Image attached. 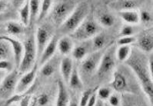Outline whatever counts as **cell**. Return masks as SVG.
I'll return each mask as SVG.
<instances>
[{"mask_svg": "<svg viewBox=\"0 0 153 106\" xmlns=\"http://www.w3.org/2000/svg\"><path fill=\"white\" fill-rule=\"evenodd\" d=\"M73 40L68 36H64L59 39L57 43V50L61 55L64 56H68L71 54L74 48Z\"/></svg>", "mask_w": 153, "mask_h": 106, "instance_id": "cell-18", "label": "cell"}, {"mask_svg": "<svg viewBox=\"0 0 153 106\" xmlns=\"http://www.w3.org/2000/svg\"><path fill=\"white\" fill-rule=\"evenodd\" d=\"M105 49L104 48L101 50L92 52L84 59L82 60L79 68H78L81 78L82 76L85 77V79L90 78L94 74L96 73L98 66Z\"/></svg>", "mask_w": 153, "mask_h": 106, "instance_id": "cell-6", "label": "cell"}, {"mask_svg": "<svg viewBox=\"0 0 153 106\" xmlns=\"http://www.w3.org/2000/svg\"><path fill=\"white\" fill-rule=\"evenodd\" d=\"M115 45H109L106 47L102 56L101 58L99 65L98 66L96 73L99 79H105L110 75H112L116 65Z\"/></svg>", "mask_w": 153, "mask_h": 106, "instance_id": "cell-5", "label": "cell"}, {"mask_svg": "<svg viewBox=\"0 0 153 106\" xmlns=\"http://www.w3.org/2000/svg\"><path fill=\"white\" fill-rule=\"evenodd\" d=\"M96 91V88H88V89L85 90L82 94L81 97H80L79 103V106H86L87 102H88V99L90 98L91 95L94 92Z\"/></svg>", "mask_w": 153, "mask_h": 106, "instance_id": "cell-34", "label": "cell"}, {"mask_svg": "<svg viewBox=\"0 0 153 106\" xmlns=\"http://www.w3.org/2000/svg\"><path fill=\"white\" fill-rule=\"evenodd\" d=\"M29 1V10H30V23L29 25H33L37 21L42 0H28Z\"/></svg>", "mask_w": 153, "mask_h": 106, "instance_id": "cell-23", "label": "cell"}, {"mask_svg": "<svg viewBox=\"0 0 153 106\" xmlns=\"http://www.w3.org/2000/svg\"><path fill=\"white\" fill-rule=\"evenodd\" d=\"M97 95H96V92H94L91 95L90 98L88 99V102H87L86 106H95L96 105V102H97Z\"/></svg>", "mask_w": 153, "mask_h": 106, "instance_id": "cell-39", "label": "cell"}, {"mask_svg": "<svg viewBox=\"0 0 153 106\" xmlns=\"http://www.w3.org/2000/svg\"><path fill=\"white\" fill-rule=\"evenodd\" d=\"M96 91H97V92H96L97 98L100 100L103 101V102L108 100L110 95L112 94L111 88H108V87H100Z\"/></svg>", "mask_w": 153, "mask_h": 106, "instance_id": "cell-31", "label": "cell"}, {"mask_svg": "<svg viewBox=\"0 0 153 106\" xmlns=\"http://www.w3.org/2000/svg\"><path fill=\"white\" fill-rule=\"evenodd\" d=\"M136 41V36H120L118 39L116 43L118 46L121 45H131V44L135 43Z\"/></svg>", "mask_w": 153, "mask_h": 106, "instance_id": "cell-33", "label": "cell"}, {"mask_svg": "<svg viewBox=\"0 0 153 106\" xmlns=\"http://www.w3.org/2000/svg\"><path fill=\"white\" fill-rule=\"evenodd\" d=\"M0 39L6 41L10 45L12 51H13L15 65L16 66V68H18L22 60V54H23V43L21 42L19 40L10 36H0Z\"/></svg>", "mask_w": 153, "mask_h": 106, "instance_id": "cell-12", "label": "cell"}, {"mask_svg": "<svg viewBox=\"0 0 153 106\" xmlns=\"http://www.w3.org/2000/svg\"><path fill=\"white\" fill-rule=\"evenodd\" d=\"M112 76V79L110 85L112 89L118 92H127L129 91L130 85L128 84V79L123 72L114 71Z\"/></svg>", "mask_w": 153, "mask_h": 106, "instance_id": "cell-13", "label": "cell"}, {"mask_svg": "<svg viewBox=\"0 0 153 106\" xmlns=\"http://www.w3.org/2000/svg\"><path fill=\"white\" fill-rule=\"evenodd\" d=\"M103 106H109V105H108V103H104V105Z\"/></svg>", "mask_w": 153, "mask_h": 106, "instance_id": "cell-48", "label": "cell"}, {"mask_svg": "<svg viewBox=\"0 0 153 106\" xmlns=\"http://www.w3.org/2000/svg\"><path fill=\"white\" fill-rule=\"evenodd\" d=\"M90 49H92V50L91 41L86 40V41L81 42V43L74 46L71 52L72 59L76 61H82L89 54V52H91Z\"/></svg>", "mask_w": 153, "mask_h": 106, "instance_id": "cell-15", "label": "cell"}, {"mask_svg": "<svg viewBox=\"0 0 153 106\" xmlns=\"http://www.w3.org/2000/svg\"><path fill=\"white\" fill-rule=\"evenodd\" d=\"M52 7V0H42L41 6H40L39 13L37 21L40 22L42 21L47 15L49 14V11Z\"/></svg>", "mask_w": 153, "mask_h": 106, "instance_id": "cell-29", "label": "cell"}, {"mask_svg": "<svg viewBox=\"0 0 153 106\" xmlns=\"http://www.w3.org/2000/svg\"><path fill=\"white\" fill-rule=\"evenodd\" d=\"M118 14L126 24L132 25L139 23V13L136 10H121Z\"/></svg>", "mask_w": 153, "mask_h": 106, "instance_id": "cell-20", "label": "cell"}, {"mask_svg": "<svg viewBox=\"0 0 153 106\" xmlns=\"http://www.w3.org/2000/svg\"><path fill=\"white\" fill-rule=\"evenodd\" d=\"M133 72L137 81L140 85V87L149 102L152 104L153 99V82L152 76H151L148 68L147 61H145L139 52H132L128 59L125 62Z\"/></svg>", "mask_w": 153, "mask_h": 106, "instance_id": "cell-1", "label": "cell"}, {"mask_svg": "<svg viewBox=\"0 0 153 106\" xmlns=\"http://www.w3.org/2000/svg\"><path fill=\"white\" fill-rule=\"evenodd\" d=\"M103 105H104V102H103V101H102V100H100V99H98L97 102H96L95 106H103Z\"/></svg>", "mask_w": 153, "mask_h": 106, "instance_id": "cell-44", "label": "cell"}, {"mask_svg": "<svg viewBox=\"0 0 153 106\" xmlns=\"http://www.w3.org/2000/svg\"><path fill=\"white\" fill-rule=\"evenodd\" d=\"M108 104L109 106H120L121 101L120 97L116 94H112L108 99Z\"/></svg>", "mask_w": 153, "mask_h": 106, "instance_id": "cell-38", "label": "cell"}, {"mask_svg": "<svg viewBox=\"0 0 153 106\" xmlns=\"http://www.w3.org/2000/svg\"><path fill=\"white\" fill-rule=\"evenodd\" d=\"M49 95L47 93H42L41 95L36 99V104L39 106H45L49 102Z\"/></svg>", "mask_w": 153, "mask_h": 106, "instance_id": "cell-36", "label": "cell"}, {"mask_svg": "<svg viewBox=\"0 0 153 106\" xmlns=\"http://www.w3.org/2000/svg\"><path fill=\"white\" fill-rule=\"evenodd\" d=\"M6 30L10 36H19L24 33V27L22 23L10 21L6 24Z\"/></svg>", "mask_w": 153, "mask_h": 106, "instance_id": "cell-25", "label": "cell"}, {"mask_svg": "<svg viewBox=\"0 0 153 106\" xmlns=\"http://www.w3.org/2000/svg\"><path fill=\"white\" fill-rule=\"evenodd\" d=\"M8 3L6 0H0V13H3L7 9Z\"/></svg>", "mask_w": 153, "mask_h": 106, "instance_id": "cell-41", "label": "cell"}, {"mask_svg": "<svg viewBox=\"0 0 153 106\" xmlns=\"http://www.w3.org/2000/svg\"><path fill=\"white\" fill-rule=\"evenodd\" d=\"M19 74L18 69H13L8 72L6 76L0 82V98L8 100L16 93L17 83L19 79Z\"/></svg>", "mask_w": 153, "mask_h": 106, "instance_id": "cell-8", "label": "cell"}, {"mask_svg": "<svg viewBox=\"0 0 153 106\" xmlns=\"http://www.w3.org/2000/svg\"><path fill=\"white\" fill-rule=\"evenodd\" d=\"M101 28L96 20L93 18V16L89 13L77 29L68 35V36L72 40L79 42L86 41L92 39L98 33H101Z\"/></svg>", "mask_w": 153, "mask_h": 106, "instance_id": "cell-3", "label": "cell"}, {"mask_svg": "<svg viewBox=\"0 0 153 106\" xmlns=\"http://www.w3.org/2000/svg\"><path fill=\"white\" fill-rule=\"evenodd\" d=\"M89 14V6L86 2H81L75 6L68 18L59 27L60 33L64 35H69L76 30L83 20Z\"/></svg>", "mask_w": 153, "mask_h": 106, "instance_id": "cell-2", "label": "cell"}, {"mask_svg": "<svg viewBox=\"0 0 153 106\" xmlns=\"http://www.w3.org/2000/svg\"><path fill=\"white\" fill-rule=\"evenodd\" d=\"M131 48L130 45H121L115 49V58L120 62H126L131 54Z\"/></svg>", "mask_w": 153, "mask_h": 106, "instance_id": "cell-22", "label": "cell"}, {"mask_svg": "<svg viewBox=\"0 0 153 106\" xmlns=\"http://www.w3.org/2000/svg\"><path fill=\"white\" fill-rule=\"evenodd\" d=\"M0 106H6V102H5V103H0Z\"/></svg>", "mask_w": 153, "mask_h": 106, "instance_id": "cell-47", "label": "cell"}, {"mask_svg": "<svg viewBox=\"0 0 153 106\" xmlns=\"http://www.w3.org/2000/svg\"><path fill=\"white\" fill-rule=\"evenodd\" d=\"M124 106H135V105H134L129 104V103H128V104H127V103L125 102L124 103Z\"/></svg>", "mask_w": 153, "mask_h": 106, "instance_id": "cell-45", "label": "cell"}, {"mask_svg": "<svg viewBox=\"0 0 153 106\" xmlns=\"http://www.w3.org/2000/svg\"><path fill=\"white\" fill-rule=\"evenodd\" d=\"M135 34V29L131 25L128 24H125L123 27L121 28L120 32H119V37L120 36H134Z\"/></svg>", "mask_w": 153, "mask_h": 106, "instance_id": "cell-35", "label": "cell"}, {"mask_svg": "<svg viewBox=\"0 0 153 106\" xmlns=\"http://www.w3.org/2000/svg\"><path fill=\"white\" fill-rule=\"evenodd\" d=\"M13 56V51L11 46L7 42L0 39V61L9 60Z\"/></svg>", "mask_w": 153, "mask_h": 106, "instance_id": "cell-27", "label": "cell"}, {"mask_svg": "<svg viewBox=\"0 0 153 106\" xmlns=\"http://www.w3.org/2000/svg\"><path fill=\"white\" fill-rule=\"evenodd\" d=\"M137 48L142 52L144 53H151L153 49V36L152 29H147L136 37L135 41Z\"/></svg>", "mask_w": 153, "mask_h": 106, "instance_id": "cell-11", "label": "cell"}, {"mask_svg": "<svg viewBox=\"0 0 153 106\" xmlns=\"http://www.w3.org/2000/svg\"><path fill=\"white\" fill-rule=\"evenodd\" d=\"M98 23L101 27L110 28L115 24V19L113 16L109 13H103L99 16Z\"/></svg>", "mask_w": 153, "mask_h": 106, "instance_id": "cell-30", "label": "cell"}, {"mask_svg": "<svg viewBox=\"0 0 153 106\" xmlns=\"http://www.w3.org/2000/svg\"><path fill=\"white\" fill-rule=\"evenodd\" d=\"M26 1L27 0H11L13 6L15 8H18V9L22 7Z\"/></svg>", "mask_w": 153, "mask_h": 106, "instance_id": "cell-40", "label": "cell"}, {"mask_svg": "<svg viewBox=\"0 0 153 106\" xmlns=\"http://www.w3.org/2000/svg\"><path fill=\"white\" fill-rule=\"evenodd\" d=\"M68 106H79V103L77 99L73 98V99H70Z\"/></svg>", "mask_w": 153, "mask_h": 106, "instance_id": "cell-42", "label": "cell"}, {"mask_svg": "<svg viewBox=\"0 0 153 106\" xmlns=\"http://www.w3.org/2000/svg\"><path fill=\"white\" fill-rule=\"evenodd\" d=\"M57 97L55 106H68L70 100V95L65 83L62 80H59L57 82Z\"/></svg>", "mask_w": 153, "mask_h": 106, "instance_id": "cell-16", "label": "cell"}, {"mask_svg": "<svg viewBox=\"0 0 153 106\" xmlns=\"http://www.w3.org/2000/svg\"><path fill=\"white\" fill-rule=\"evenodd\" d=\"M8 72H4V71H0V82L2 81V79H4V77L6 76V75Z\"/></svg>", "mask_w": 153, "mask_h": 106, "instance_id": "cell-43", "label": "cell"}, {"mask_svg": "<svg viewBox=\"0 0 153 106\" xmlns=\"http://www.w3.org/2000/svg\"><path fill=\"white\" fill-rule=\"evenodd\" d=\"M53 58H52L50 60H49L48 62L44 63L43 65H41L42 68L40 72H41L42 76H44V77H50L56 72L57 63H56V60L54 59Z\"/></svg>", "mask_w": 153, "mask_h": 106, "instance_id": "cell-24", "label": "cell"}, {"mask_svg": "<svg viewBox=\"0 0 153 106\" xmlns=\"http://www.w3.org/2000/svg\"><path fill=\"white\" fill-rule=\"evenodd\" d=\"M19 18L21 23L25 26H28L30 23V10L29 1H26L23 6L19 8Z\"/></svg>", "mask_w": 153, "mask_h": 106, "instance_id": "cell-28", "label": "cell"}, {"mask_svg": "<svg viewBox=\"0 0 153 106\" xmlns=\"http://www.w3.org/2000/svg\"><path fill=\"white\" fill-rule=\"evenodd\" d=\"M105 43H106V36L102 33H98L94 37H92L91 40L92 52L104 49Z\"/></svg>", "mask_w": 153, "mask_h": 106, "instance_id": "cell-26", "label": "cell"}, {"mask_svg": "<svg viewBox=\"0 0 153 106\" xmlns=\"http://www.w3.org/2000/svg\"><path fill=\"white\" fill-rule=\"evenodd\" d=\"M143 2V0H120L112 3V7L117 9L118 12L121 10H135Z\"/></svg>", "mask_w": 153, "mask_h": 106, "instance_id": "cell-19", "label": "cell"}, {"mask_svg": "<svg viewBox=\"0 0 153 106\" xmlns=\"http://www.w3.org/2000/svg\"><path fill=\"white\" fill-rule=\"evenodd\" d=\"M6 106H17L16 103H13V104H10L9 105H6Z\"/></svg>", "mask_w": 153, "mask_h": 106, "instance_id": "cell-46", "label": "cell"}, {"mask_svg": "<svg viewBox=\"0 0 153 106\" xmlns=\"http://www.w3.org/2000/svg\"><path fill=\"white\" fill-rule=\"evenodd\" d=\"M13 69V63L9 60H2L0 61V71L9 72Z\"/></svg>", "mask_w": 153, "mask_h": 106, "instance_id": "cell-37", "label": "cell"}, {"mask_svg": "<svg viewBox=\"0 0 153 106\" xmlns=\"http://www.w3.org/2000/svg\"><path fill=\"white\" fill-rule=\"evenodd\" d=\"M37 71H38V65L36 63L30 70L23 73V75L19 77L16 88V94L21 95L33 85L36 79Z\"/></svg>", "mask_w": 153, "mask_h": 106, "instance_id": "cell-10", "label": "cell"}, {"mask_svg": "<svg viewBox=\"0 0 153 106\" xmlns=\"http://www.w3.org/2000/svg\"><path fill=\"white\" fill-rule=\"evenodd\" d=\"M58 40H59L58 36H56V35L53 36L50 41L49 42V43L47 44L46 46L45 47V49H43L41 56L38 59L40 65H42L44 63H45L46 62L50 60L52 58L54 57L56 50H57Z\"/></svg>", "mask_w": 153, "mask_h": 106, "instance_id": "cell-14", "label": "cell"}, {"mask_svg": "<svg viewBox=\"0 0 153 106\" xmlns=\"http://www.w3.org/2000/svg\"><path fill=\"white\" fill-rule=\"evenodd\" d=\"M67 84H68L69 87L73 90H81L82 88V80L79 72L78 68L76 66L74 67L72 75H71L69 80H68Z\"/></svg>", "mask_w": 153, "mask_h": 106, "instance_id": "cell-21", "label": "cell"}, {"mask_svg": "<svg viewBox=\"0 0 153 106\" xmlns=\"http://www.w3.org/2000/svg\"><path fill=\"white\" fill-rule=\"evenodd\" d=\"M76 5L70 0H63L59 2L52 7L51 19L56 26L59 27L71 14Z\"/></svg>", "mask_w": 153, "mask_h": 106, "instance_id": "cell-7", "label": "cell"}, {"mask_svg": "<svg viewBox=\"0 0 153 106\" xmlns=\"http://www.w3.org/2000/svg\"><path fill=\"white\" fill-rule=\"evenodd\" d=\"M37 59V50H36L35 36L33 35L29 36L23 42V54L19 68H17L20 73H25L30 70L36 64Z\"/></svg>", "mask_w": 153, "mask_h": 106, "instance_id": "cell-4", "label": "cell"}, {"mask_svg": "<svg viewBox=\"0 0 153 106\" xmlns=\"http://www.w3.org/2000/svg\"><path fill=\"white\" fill-rule=\"evenodd\" d=\"M139 22L145 25H150L152 23V15L147 10H142L139 13Z\"/></svg>", "mask_w": 153, "mask_h": 106, "instance_id": "cell-32", "label": "cell"}, {"mask_svg": "<svg viewBox=\"0 0 153 106\" xmlns=\"http://www.w3.org/2000/svg\"><path fill=\"white\" fill-rule=\"evenodd\" d=\"M60 72H61L62 81L67 84L69 80L73 68L75 67L73 59L69 56H64L60 62Z\"/></svg>", "mask_w": 153, "mask_h": 106, "instance_id": "cell-17", "label": "cell"}, {"mask_svg": "<svg viewBox=\"0 0 153 106\" xmlns=\"http://www.w3.org/2000/svg\"><path fill=\"white\" fill-rule=\"evenodd\" d=\"M52 36H53L52 30L49 25H42L38 27L36 33V38H35L36 50H37V59H39L42 52L45 49L47 44L49 43Z\"/></svg>", "mask_w": 153, "mask_h": 106, "instance_id": "cell-9", "label": "cell"}]
</instances>
